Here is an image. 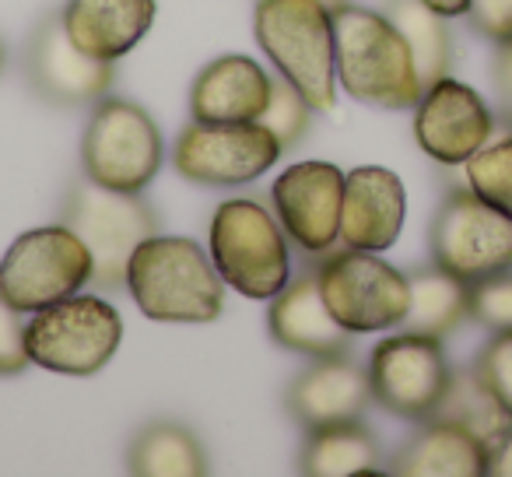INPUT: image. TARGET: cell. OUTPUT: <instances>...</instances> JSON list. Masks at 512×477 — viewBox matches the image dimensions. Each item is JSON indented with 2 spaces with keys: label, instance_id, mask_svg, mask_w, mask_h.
Masks as SVG:
<instances>
[{
  "label": "cell",
  "instance_id": "obj_1",
  "mask_svg": "<svg viewBox=\"0 0 512 477\" xmlns=\"http://www.w3.org/2000/svg\"><path fill=\"white\" fill-rule=\"evenodd\" d=\"M130 299L155 323H214L225 313V281L186 235H151L127 267Z\"/></svg>",
  "mask_w": 512,
  "mask_h": 477
},
{
  "label": "cell",
  "instance_id": "obj_2",
  "mask_svg": "<svg viewBox=\"0 0 512 477\" xmlns=\"http://www.w3.org/2000/svg\"><path fill=\"white\" fill-rule=\"evenodd\" d=\"M337 85L376 109H414L425 92L411 46L386 11L344 4L334 11Z\"/></svg>",
  "mask_w": 512,
  "mask_h": 477
},
{
  "label": "cell",
  "instance_id": "obj_3",
  "mask_svg": "<svg viewBox=\"0 0 512 477\" xmlns=\"http://www.w3.org/2000/svg\"><path fill=\"white\" fill-rule=\"evenodd\" d=\"M253 32L267 60L316 113L337 106L334 11L320 0H256Z\"/></svg>",
  "mask_w": 512,
  "mask_h": 477
},
{
  "label": "cell",
  "instance_id": "obj_4",
  "mask_svg": "<svg viewBox=\"0 0 512 477\" xmlns=\"http://www.w3.org/2000/svg\"><path fill=\"white\" fill-rule=\"evenodd\" d=\"M60 225H67L92 253V285L116 292L127 285V267L134 250L158 235V218L141 193H123L78 176L67 186Z\"/></svg>",
  "mask_w": 512,
  "mask_h": 477
},
{
  "label": "cell",
  "instance_id": "obj_5",
  "mask_svg": "<svg viewBox=\"0 0 512 477\" xmlns=\"http://www.w3.org/2000/svg\"><path fill=\"white\" fill-rule=\"evenodd\" d=\"M211 260L221 281L246 299H274L292 281V253L278 214L253 197H235L211 218Z\"/></svg>",
  "mask_w": 512,
  "mask_h": 477
},
{
  "label": "cell",
  "instance_id": "obj_6",
  "mask_svg": "<svg viewBox=\"0 0 512 477\" xmlns=\"http://www.w3.org/2000/svg\"><path fill=\"white\" fill-rule=\"evenodd\" d=\"M123 341V320L113 302L102 295H71V299L32 313L25 327V348L32 365L57 376H95L113 362Z\"/></svg>",
  "mask_w": 512,
  "mask_h": 477
},
{
  "label": "cell",
  "instance_id": "obj_7",
  "mask_svg": "<svg viewBox=\"0 0 512 477\" xmlns=\"http://www.w3.org/2000/svg\"><path fill=\"white\" fill-rule=\"evenodd\" d=\"M162 162V130L148 109L116 95L95 102L81 137V172L88 179L109 190L141 193L158 176Z\"/></svg>",
  "mask_w": 512,
  "mask_h": 477
},
{
  "label": "cell",
  "instance_id": "obj_8",
  "mask_svg": "<svg viewBox=\"0 0 512 477\" xmlns=\"http://www.w3.org/2000/svg\"><path fill=\"white\" fill-rule=\"evenodd\" d=\"M428 253L435 267L463 285H481L512 271V218L477 197L470 186H453L432 214Z\"/></svg>",
  "mask_w": 512,
  "mask_h": 477
},
{
  "label": "cell",
  "instance_id": "obj_9",
  "mask_svg": "<svg viewBox=\"0 0 512 477\" xmlns=\"http://www.w3.org/2000/svg\"><path fill=\"white\" fill-rule=\"evenodd\" d=\"M320 292L334 320L351 334H376V330L404 327L411 309L407 274L386 264L379 253L344 246L341 253H323Z\"/></svg>",
  "mask_w": 512,
  "mask_h": 477
},
{
  "label": "cell",
  "instance_id": "obj_10",
  "mask_svg": "<svg viewBox=\"0 0 512 477\" xmlns=\"http://www.w3.org/2000/svg\"><path fill=\"white\" fill-rule=\"evenodd\" d=\"M85 285H92V253L67 225H46L18 235L0 260V295L18 313L57 306Z\"/></svg>",
  "mask_w": 512,
  "mask_h": 477
},
{
  "label": "cell",
  "instance_id": "obj_11",
  "mask_svg": "<svg viewBox=\"0 0 512 477\" xmlns=\"http://www.w3.org/2000/svg\"><path fill=\"white\" fill-rule=\"evenodd\" d=\"M449 379H453V365L439 337L404 330L379 341L369 355L372 400L393 418L418 421V425L428 421Z\"/></svg>",
  "mask_w": 512,
  "mask_h": 477
},
{
  "label": "cell",
  "instance_id": "obj_12",
  "mask_svg": "<svg viewBox=\"0 0 512 477\" xmlns=\"http://www.w3.org/2000/svg\"><path fill=\"white\" fill-rule=\"evenodd\" d=\"M285 155L264 123H186L172 148V169L197 186H242Z\"/></svg>",
  "mask_w": 512,
  "mask_h": 477
},
{
  "label": "cell",
  "instance_id": "obj_13",
  "mask_svg": "<svg viewBox=\"0 0 512 477\" xmlns=\"http://www.w3.org/2000/svg\"><path fill=\"white\" fill-rule=\"evenodd\" d=\"M25 78L50 106H92L113 92L116 64L81 53L64 29V11H50L29 39Z\"/></svg>",
  "mask_w": 512,
  "mask_h": 477
},
{
  "label": "cell",
  "instance_id": "obj_14",
  "mask_svg": "<svg viewBox=\"0 0 512 477\" xmlns=\"http://www.w3.org/2000/svg\"><path fill=\"white\" fill-rule=\"evenodd\" d=\"M498 120L491 106L453 74L421 92L414 106V141L432 162L467 165L484 144H491Z\"/></svg>",
  "mask_w": 512,
  "mask_h": 477
},
{
  "label": "cell",
  "instance_id": "obj_15",
  "mask_svg": "<svg viewBox=\"0 0 512 477\" xmlns=\"http://www.w3.org/2000/svg\"><path fill=\"white\" fill-rule=\"evenodd\" d=\"M274 214L285 235L309 257H323L341 239L344 172L334 162H299L271 186Z\"/></svg>",
  "mask_w": 512,
  "mask_h": 477
},
{
  "label": "cell",
  "instance_id": "obj_16",
  "mask_svg": "<svg viewBox=\"0 0 512 477\" xmlns=\"http://www.w3.org/2000/svg\"><path fill=\"white\" fill-rule=\"evenodd\" d=\"M372 404L376 400L369 386V365L355 362L351 351L334 358H313V365L302 369L285 390L288 418L306 432L358 421Z\"/></svg>",
  "mask_w": 512,
  "mask_h": 477
},
{
  "label": "cell",
  "instance_id": "obj_17",
  "mask_svg": "<svg viewBox=\"0 0 512 477\" xmlns=\"http://www.w3.org/2000/svg\"><path fill=\"white\" fill-rule=\"evenodd\" d=\"M407 218V190L397 172L383 165H358L344 176L341 243L383 253L400 239Z\"/></svg>",
  "mask_w": 512,
  "mask_h": 477
},
{
  "label": "cell",
  "instance_id": "obj_18",
  "mask_svg": "<svg viewBox=\"0 0 512 477\" xmlns=\"http://www.w3.org/2000/svg\"><path fill=\"white\" fill-rule=\"evenodd\" d=\"M267 330L278 348L306 358H334L351 351V330H344L327 309L320 292V274L306 271L292 278L267 309Z\"/></svg>",
  "mask_w": 512,
  "mask_h": 477
},
{
  "label": "cell",
  "instance_id": "obj_19",
  "mask_svg": "<svg viewBox=\"0 0 512 477\" xmlns=\"http://www.w3.org/2000/svg\"><path fill=\"white\" fill-rule=\"evenodd\" d=\"M271 74L242 53L200 67L190 88V113L200 123H260L271 102Z\"/></svg>",
  "mask_w": 512,
  "mask_h": 477
},
{
  "label": "cell",
  "instance_id": "obj_20",
  "mask_svg": "<svg viewBox=\"0 0 512 477\" xmlns=\"http://www.w3.org/2000/svg\"><path fill=\"white\" fill-rule=\"evenodd\" d=\"M64 29L81 53L95 60H120L155 25V0H67Z\"/></svg>",
  "mask_w": 512,
  "mask_h": 477
},
{
  "label": "cell",
  "instance_id": "obj_21",
  "mask_svg": "<svg viewBox=\"0 0 512 477\" xmlns=\"http://www.w3.org/2000/svg\"><path fill=\"white\" fill-rule=\"evenodd\" d=\"M491 446L470 428L428 418L393 453L390 474L397 477H484Z\"/></svg>",
  "mask_w": 512,
  "mask_h": 477
},
{
  "label": "cell",
  "instance_id": "obj_22",
  "mask_svg": "<svg viewBox=\"0 0 512 477\" xmlns=\"http://www.w3.org/2000/svg\"><path fill=\"white\" fill-rule=\"evenodd\" d=\"M379 439L372 428L358 421L344 425L313 428L302 442L299 453V474L306 477H348V474H372L379 470Z\"/></svg>",
  "mask_w": 512,
  "mask_h": 477
},
{
  "label": "cell",
  "instance_id": "obj_23",
  "mask_svg": "<svg viewBox=\"0 0 512 477\" xmlns=\"http://www.w3.org/2000/svg\"><path fill=\"white\" fill-rule=\"evenodd\" d=\"M407 285H411V309H407L404 330L446 341L463 320H470V285H463L442 267H414L407 271Z\"/></svg>",
  "mask_w": 512,
  "mask_h": 477
},
{
  "label": "cell",
  "instance_id": "obj_24",
  "mask_svg": "<svg viewBox=\"0 0 512 477\" xmlns=\"http://www.w3.org/2000/svg\"><path fill=\"white\" fill-rule=\"evenodd\" d=\"M127 470L137 477H204L207 453L186 425L151 421L130 442Z\"/></svg>",
  "mask_w": 512,
  "mask_h": 477
},
{
  "label": "cell",
  "instance_id": "obj_25",
  "mask_svg": "<svg viewBox=\"0 0 512 477\" xmlns=\"http://www.w3.org/2000/svg\"><path fill=\"white\" fill-rule=\"evenodd\" d=\"M386 15L411 46L421 85L428 88L435 81L449 78L456 64V39L453 29H449V18L435 15L421 0H386Z\"/></svg>",
  "mask_w": 512,
  "mask_h": 477
},
{
  "label": "cell",
  "instance_id": "obj_26",
  "mask_svg": "<svg viewBox=\"0 0 512 477\" xmlns=\"http://www.w3.org/2000/svg\"><path fill=\"white\" fill-rule=\"evenodd\" d=\"M432 418L470 428V432L481 435L488 446L498 442L512 428V414L498 404L495 393L477 379L474 369H453V379H449L446 393H442Z\"/></svg>",
  "mask_w": 512,
  "mask_h": 477
},
{
  "label": "cell",
  "instance_id": "obj_27",
  "mask_svg": "<svg viewBox=\"0 0 512 477\" xmlns=\"http://www.w3.org/2000/svg\"><path fill=\"white\" fill-rule=\"evenodd\" d=\"M463 169H467L470 190L512 218V130L502 141L484 144Z\"/></svg>",
  "mask_w": 512,
  "mask_h": 477
},
{
  "label": "cell",
  "instance_id": "obj_28",
  "mask_svg": "<svg viewBox=\"0 0 512 477\" xmlns=\"http://www.w3.org/2000/svg\"><path fill=\"white\" fill-rule=\"evenodd\" d=\"M313 113H316V109L309 106L306 99H302L299 88L288 85L285 78H274L271 81V102H267L260 123H264V127L281 141V148L288 151V148H295V144H299L302 137L309 134Z\"/></svg>",
  "mask_w": 512,
  "mask_h": 477
},
{
  "label": "cell",
  "instance_id": "obj_29",
  "mask_svg": "<svg viewBox=\"0 0 512 477\" xmlns=\"http://www.w3.org/2000/svg\"><path fill=\"white\" fill-rule=\"evenodd\" d=\"M484 386L495 393V400L512 414V330H498L484 341V348L477 351L474 365Z\"/></svg>",
  "mask_w": 512,
  "mask_h": 477
},
{
  "label": "cell",
  "instance_id": "obj_30",
  "mask_svg": "<svg viewBox=\"0 0 512 477\" xmlns=\"http://www.w3.org/2000/svg\"><path fill=\"white\" fill-rule=\"evenodd\" d=\"M470 320L491 334L512 330V271L470 285Z\"/></svg>",
  "mask_w": 512,
  "mask_h": 477
},
{
  "label": "cell",
  "instance_id": "obj_31",
  "mask_svg": "<svg viewBox=\"0 0 512 477\" xmlns=\"http://www.w3.org/2000/svg\"><path fill=\"white\" fill-rule=\"evenodd\" d=\"M25 313H18L4 295H0V376H18L32 365L25 348Z\"/></svg>",
  "mask_w": 512,
  "mask_h": 477
},
{
  "label": "cell",
  "instance_id": "obj_32",
  "mask_svg": "<svg viewBox=\"0 0 512 477\" xmlns=\"http://www.w3.org/2000/svg\"><path fill=\"white\" fill-rule=\"evenodd\" d=\"M470 29L488 43L502 46L512 39V0H470Z\"/></svg>",
  "mask_w": 512,
  "mask_h": 477
},
{
  "label": "cell",
  "instance_id": "obj_33",
  "mask_svg": "<svg viewBox=\"0 0 512 477\" xmlns=\"http://www.w3.org/2000/svg\"><path fill=\"white\" fill-rule=\"evenodd\" d=\"M495 88L498 102H502V116L512 127V39L502 46H495Z\"/></svg>",
  "mask_w": 512,
  "mask_h": 477
},
{
  "label": "cell",
  "instance_id": "obj_34",
  "mask_svg": "<svg viewBox=\"0 0 512 477\" xmlns=\"http://www.w3.org/2000/svg\"><path fill=\"white\" fill-rule=\"evenodd\" d=\"M488 474L491 477H512V428L498 442H491L488 453Z\"/></svg>",
  "mask_w": 512,
  "mask_h": 477
},
{
  "label": "cell",
  "instance_id": "obj_35",
  "mask_svg": "<svg viewBox=\"0 0 512 477\" xmlns=\"http://www.w3.org/2000/svg\"><path fill=\"white\" fill-rule=\"evenodd\" d=\"M421 4H428V8L442 18H460L470 11V0H421Z\"/></svg>",
  "mask_w": 512,
  "mask_h": 477
},
{
  "label": "cell",
  "instance_id": "obj_36",
  "mask_svg": "<svg viewBox=\"0 0 512 477\" xmlns=\"http://www.w3.org/2000/svg\"><path fill=\"white\" fill-rule=\"evenodd\" d=\"M323 8H330V11H337V8H344V4H348V0H320Z\"/></svg>",
  "mask_w": 512,
  "mask_h": 477
},
{
  "label": "cell",
  "instance_id": "obj_37",
  "mask_svg": "<svg viewBox=\"0 0 512 477\" xmlns=\"http://www.w3.org/2000/svg\"><path fill=\"white\" fill-rule=\"evenodd\" d=\"M4 60H8V53H4V43H0V71H4Z\"/></svg>",
  "mask_w": 512,
  "mask_h": 477
}]
</instances>
